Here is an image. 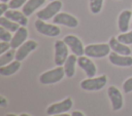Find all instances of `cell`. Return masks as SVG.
Listing matches in <instances>:
<instances>
[{"mask_svg": "<svg viewBox=\"0 0 132 116\" xmlns=\"http://www.w3.org/2000/svg\"><path fill=\"white\" fill-rule=\"evenodd\" d=\"M109 44L101 43V44H89L85 47V55L94 59H101L110 53Z\"/></svg>", "mask_w": 132, "mask_h": 116, "instance_id": "obj_1", "label": "cell"}, {"mask_svg": "<svg viewBox=\"0 0 132 116\" xmlns=\"http://www.w3.org/2000/svg\"><path fill=\"white\" fill-rule=\"evenodd\" d=\"M64 75H65L64 67L58 66L55 69H52L50 71L42 73L39 77V81L42 84H54V83H57L60 80H62Z\"/></svg>", "mask_w": 132, "mask_h": 116, "instance_id": "obj_2", "label": "cell"}, {"mask_svg": "<svg viewBox=\"0 0 132 116\" xmlns=\"http://www.w3.org/2000/svg\"><path fill=\"white\" fill-rule=\"evenodd\" d=\"M62 8V2L60 0H54L52 1L47 6H45L43 9L37 11L36 15L38 18L42 21H47L52 17H54L56 14L59 13V11Z\"/></svg>", "mask_w": 132, "mask_h": 116, "instance_id": "obj_3", "label": "cell"}, {"mask_svg": "<svg viewBox=\"0 0 132 116\" xmlns=\"http://www.w3.org/2000/svg\"><path fill=\"white\" fill-rule=\"evenodd\" d=\"M107 83V77L105 75L99 76V77H92V78H88L85 79L80 82V87L85 90H91V91H95V90H99L101 88H103Z\"/></svg>", "mask_w": 132, "mask_h": 116, "instance_id": "obj_4", "label": "cell"}, {"mask_svg": "<svg viewBox=\"0 0 132 116\" xmlns=\"http://www.w3.org/2000/svg\"><path fill=\"white\" fill-rule=\"evenodd\" d=\"M35 25V29L42 35H45V36H48V37H56L60 34V29L58 26L55 25H50V24H46L44 23V21L40 20V18H37L34 23Z\"/></svg>", "mask_w": 132, "mask_h": 116, "instance_id": "obj_5", "label": "cell"}, {"mask_svg": "<svg viewBox=\"0 0 132 116\" xmlns=\"http://www.w3.org/2000/svg\"><path fill=\"white\" fill-rule=\"evenodd\" d=\"M68 46L64 40H57L55 42V64L62 66L68 57Z\"/></svg>", "mask_w": 132, "mask_h": 116, "instance_id": "obj_6", "label": "cell"}, {"mask_svg": "<svg viewBox=\"0 0 132 116\" xmlns=\"http://www.w3.org/2000/svg\"><path fill=\"white\" fill-rule=\"evenodd\" d=\"M63 40L76 56H81L85 54V47L78 37L74 35H67L64 37Z\"/></svg>", "mask_w": 132, "mask_h": 116, "instance_id": "obj_7", "label": "cell"}, {"mask_svg": "<svg viewBox=\"0 0 132 116\" xmlns=\"http://www.w3.org/2000/svg\"><path fill=\"white\" fill-rule=\"evenodd\" d=\"M73 102L71 98H66L65 100H63L60 103H56L51 105L47 109H46V114L53 116V115H57V114H62L65 113L67 111H69L72 108Z\"/></svg>", "mask_w": 132, "mask_h": 116, "instance_id": "obj_8", "label": "cell"}, {"mask_svg": "<svg viewBox=\"0 0 132 116\" xmlns=\"http://www.w3.org/2000/svg\"><path fill=\"white\" fill-rule=\"evenodd\" d=\"M53 23L56 25H63L68 28H75L78 25V21L66 12H59L53 17Z\"/></svg>", "mask_w": 132, "mask_h": 116, "instance_id": "obj_9", "label": "cell"}, {"mask_svg": "<svg viewBox=\"0 0 132 116\" xmlns=\"http://www.w3.org/2000/svg\"><path fill=\"white\" fill-rule=\"evenodd\" d=\"M107 94L109 96V100L112 105V109L114 111L121 110L123 105H124V100L122 96L121 91L116 87V86H109L107 88Z\"/></svg>", "mask_w": 132, "mask_h": 116, "instance_id": "obj_10", "label": "cell"}, {"mask_svg": "<svg viewBox=\"0 0 132 116\" xmlns=\"http://www.w3.org/2000/svg\"><path fill=\"white\" fill-rule=\"evenodd\" d=\"M77 65L79 66L80 69H82L86 73V75L88 76V78H92L96 75L97 69L95 64L89 59V56H78L77 57Z\"/></svg>", "mask_w": 132, "mask_h": 116, "instance_id": "obj_11", "label": "cell"}, {"mask_svg": "<svg viewBox=\"0 0 132 116\" xmlns=\"http://www.w3.org/2000/svg\"><path fill=\"white\" fill-rule=\"evenodd\" d=\"M36 47H37V43L34 40H28V41H26L24 44H22L18 48V50L15 52V60H18L20 62L23 61V60H25V57H27V55L31 51H33L34 49H36Z\"/></svg>", "mask_w": 132, "mask_h": 116, "instance_id": "obj_12", "label": "cell"}, {"mask_svg": "<svg viewBox=\"0 0 132 116\" xmlns=\"http://www.w3.org/2000/svg\"><path fill=\"white\" fill-rule=\"evenodd\" d=\"M109 62L118 67H130L132 66V56L130 55H122L114 51L108 54Z\"/></svg>", "mask_w": 132, "mask_h": 116, "instance_id": "obj_13", "label": "cell"}, {"mask_svg": "<svg viewBox=\"0 0 132 116\" xmlns=\"http://www.w3.org/2000/svg\"><path fill=\"white\" fill-rule=\"evenodd\" d=\"M28 37V31L27 29L22 26L18 29V31L14 33V35L12 36V39L10 41V45H11V48L15 49V48H19L22 44H24L26 42V39Z\"/></svg>", "mask_w": 132, "mask_h": 116, "instance_id": "obj_14", "label": "cell"}, {"mask_svg": "<svg viewBox=\"0 0 132 116\" xmlns=\"http://www.w3.org/2000/svg\"><path fill=\"white\" fill-rule=\"evenodd\" d=\"M110 48L112 49V51L119 53V54H122V55H130L132 50L130 49V47H128L126 44L122 43L121 41L118 40V38L116 39L114 37L110 38L109 39V42H108Z\"/></svg>", "mask_w": 132, "mask_h": 116, "instance_id": "obj_15", "label": "cell"}, {"mask_svg": "<svg viewBox=\"0 0 132 116\" xmlns=\"http://www.w3.org/2000/svg\"><path fill=\"white\" fill-rule=\"evenodd\" d=\"M4 16L9 18V20H11V21H13V22H15V23H18L21 26H24V27L28 24L27 16L23 13V11L21 12V11H19L16 9H8L4 13Z\"/></svg>", "mask_w": 132, "mask_h": 116, "instance_id": "obj_16", "label": "cell"}, {"mask_svg": "<svg viewBox=\"0 0 132 116\" xmlns=\"http://www.w3.org/2000/svg\"><path fill=\"white\" fill-rule=\"evenodd\" d=\"M132 12L130 10H123L118 18V27L122 33H125L129 29V22L131 20Z\"/></svg>", "mask_w": 132, "mask_h": 116, "instance_id": "obj_17", "label": "cell"}, {"mask_svg": "<svg viewBox=\"0 0 132 116\" xmlns=\"http://www.w3.org/2000/svg\"><path fill=\"white\" fill-rule=\"evenodd\" d=\"M45 0H28L25 5L23 6V13L26 16L31 15L37 8H39L41 5H43Z\"/></svg>", "mask_w": 132, "mask_h": 116, "instance_id": "obj_18", "label": "cell"}, {"mask_svg": "<svg viewBox=\"0 0 132 116\" xmlns=\"http://www.w3.org/2000/svg\"><path fill=\"white\" fill-rule=\"evenodd\" d=\"M77 63V57L76 55L73 53L71 55H69L64 64V70H65V75L68 78H71L74 76L75 73V64Z\"/></svg>", "mask_w": 132, "mask_h": 116, "instance_id": "obj_19", "label": "cell"}, {"mask_svg": "<svg viewBox=\"0 0 132 116\" xmlns=\"http://www.w3.org/2000/svg\"><path fill=\"white\" fill-rule=\"evenodd\" d=\"M20 67H21L20 61L15 60V61L9 63V64L6 65V66L0 67V74H1L2 76H10V75L14 74L15 72H18L19 69H20Z\"/></svg>", "mask_w": 132, "mask_h": 116, "instance_id": "obj_20", "label": "cell"}, {"mask_svg": "<svg viewBox=\"0 0 132 116\" xmlns=\"http://www.w3.org/2000/svg\"><path fill=\"white\" fill-rule=\"evenodd\" d=\"M0 26L5 28L6 30L10 31V32H16L18 29L20 28V25L5 16H1L0 17Z\"/></svg>", "mask_w": 132, "mask_h": 116, "instance_id": "obj_21", "label": "cell"}, {"mask_svg": "<svg viewBox=\"0 0 132 116\" xmlns=\"http://www.w3.org/2000/svg\"><path fill=\"white\" fill-rule=\"evenodd\" d=\"M15 59V51L14 49H10L6 52H4L3 54H1L0 56V66H6L8 63H11V61Z\"/></svg>", "mask_w": 132, "mask_h": 116, "instance_id": "obj_22", "label": "cell"}, {"mask_svg": "<svg viewBox=\"0 0 132 116\" xmlns=\"http://www.w3.org/2000/svg\"><path fill=\"white\" fill-rule=\"evenodd\" d=\"M103 5V0H90V9L91 12L97 14L101 11Z\"/></svg>", "mask_w": 132, "mask_h": 116, "instance_id": "obj_23", "label": "cell"}, {"mask_svg": "<svg viewBox=\"0 0 132 116\" xmlns=\"http://www.w3.org/2000/svg\"><path fill=\"white\" fill-rule=\"evenodd\" d=\"M118 40L121 41L122 43L126 44V45H129V44H132V31L130 32H125L123 34H120L118 37Z\"/></svg>", "mask_w": 132, "mask_h": 116, "instance_id": "obj_24", "label": "cell"}, {"mask_svg": "<svg viewBox=\"0 0 132 116\" xmlns=\"http://www.w3.org/2000/svg\"><path fill=\"white\" fill-rule=\"evenodd\" d=\"M0 39H1V41H6V42H10L12 39L10 31L6 30L5 28H3L1 26H0Z\"/></svg>", "mask_w": 132, "mask_h": 116, "instance_id": "obj_25", "label": "cell"}, {"mask_svg": "<svg viewBox=\"0 0 132 116\" xmlns=\"http://www.w3.org/2000/svg\"><path fill=\"white\" fill-rule=\"evenodd\" d=\"M27 1L28 0H10L8 3V6L11 9H18V8L24 6Z\"/></svg>", "mask_w": 132, "mask_h": 116, "instance_id": "obj_26", "label": "cell"}, {"mask_svg": "<svg viewBox=\"0 0 132 116\" xmlns=\"http://www.w3.org/2000/svg\"><path fill=\"white\" fill-rule=\"evenodd\" d=\"M123 88H124V92H126V93H129V92L132 91V77L128 78V79L124 82Z\"/></svg>", "mask_w": 132, "mask_h": 116, "instance_id": "obj_27", "label": "cell"}, {"mask_svg": "<svg viewBox=\"0 0 132 116\" xmlns=\"http://www.w3.org/2000/svg\"><path fill=\"white\" fill-rule=\"evenodd\" d=\"M10 47H11V45H10V42L1 41V42H0V54H3L4 52L8 51Z\"/></svg>", "mask_w": 132, "mask_h": 116, "instance_id": "obj_28", "label": "cell"}, {"mask_svg": "<svg viewBox=\"0 0 132 116\" xmlns=\"http://www.w3.org/2000/svg\"><path fill=\"white\" fill-rule=\"evenodd\" d=\"M8 8H9V6H8L6 3L1 2V4H0V14L3 15V14L8 10Z\"/></svg>", "mask_w": 132, "mask_h": 116, "instance_id": "obj_29", "label": "cell"}, {"mask_svg": "<svg viewBox=\"0 0 132 116\" xmlns=\"http://www.w3.org/2000/svg\"><path fill=\"white\" fill-rule=\"evenodd\" d=\"M6 105H7V100L4 96H1L0 98V106L1 107H5Z\"/></svg>", "mask_w": 132, "mask_h": 116, "instance_id": "obj_30", "label": "cell"}, {"mask_svg": "<svg viewBox=\"0 0 132 116\" xmlns=\"http://www.w3.org/2000/svg\"><path fill=\"white\" fill-rule=\"evenodd\" d=\"M71 116H85V115L79 111H74V112H72Z\"/></svg>", "mask_w": 132, "mask_h": 116, "instance_id": "obj_31", "label": "cell"}, {"mask_svg": "<svg viewBox=\"0 0 132 116\" xmlns=\"http://www.w3.org/2000/svg\"><path fill=\"white\" fill-rule=\"evenodd\" d=\"M53 116H71V115L66 114V113H62V114H57V115H53Z\"/></svg>", "mask_w": 132, "mask_h": 116, "instance_id": "obj_32", "label": "cell"}, {"mask_svg": "<svg viewBox=\"0 0 132 116\" xmlns=\"http://www.w3.org/2000/svg\"><path fill=\"white\" fill-rule=\"evenodd\" d=\"M20 116H30V115H28V114H25V113H23V114H21Z\"/></svg>", "mask_w": 132, "mask_h": 116, "instance_id": "obj_33", "label": "cell"}, {"mask_svg": "<svg viewBox=\"0 0 132 116\" xmlns=\"http://www.w3.org/2000/svg\"><path fill=\"white\" fill-rule=\"evenodd\" d=\"M1 2H4V3H6V2H8V0H0Z\"/></svg>", "mask_w": 132, "mask_h": 116, "instance_id": "obj_34", "label": "cell"}, {"mask_svg": "<svg viewBox=\"0 0 132 116\" xmlns=\"http://www.w3.org/2000/svg\"><path fill=\"white\" fill-rule=\"evenodd\" d=\"M6 116H16V115H14V114H7Z\"/></svg>", "mask_w": 132, "mask_h": 116, "instance_id": "obj_35", "label": "cell"}, {"mask_svg": "<svg viewBox=\"0 0 132 116\" xmlns=\"http://www.w3.org/2000/svg\"><path fill=\"white\" fill-rule=\"evenodd\" d=\"M51 1H54V0H51Z\"/></svg>", "mask_w": 132, "mask_h": 116, "instance_id": "obj_36", "label": "cell"}]
</instances>
